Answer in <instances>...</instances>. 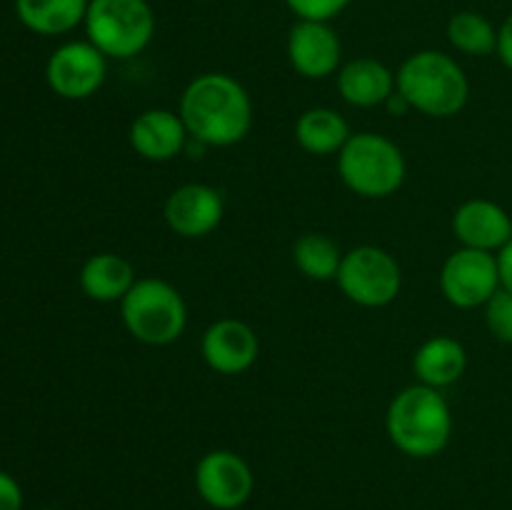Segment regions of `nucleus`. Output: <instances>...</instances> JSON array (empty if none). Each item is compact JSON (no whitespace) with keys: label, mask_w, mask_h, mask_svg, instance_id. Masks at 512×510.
Wrapping results in <instances>:
<instances>
[{"label":"nucleus","mask_w":512,"mask_h":510,"mask_svg":"<svg viewBox=\"0 0 512 510\" xmlns=\"http://www.w3.org/2000/svg\"><path fill=\"white\" fill-rule=\"evenodd\" d=\"M180 118L190 140L208 148H230L253 128V100L243 83L228 73H203L185 85Z\"/></svg>","instance_id":"f257e3e1"},{"label":"nucleus","mask_w":512,"mask_h":510,"mask_svg":"<svg viewBox=\"0 0 512 510\" xmlns=\"http://www.w3.org/2000/svg\"><path fill=\"white\" fill-rule=\"evenodd\" d=\"M385 430L400 453L410 458H433L450 443L453 410L438 388L415 383L390 400Z\"/></svg>","instance_id":"f03ea898"},{"label":"nucleus","mask_w":512,"mask_h":510,"mask_svg":"<svg viewBox=\"0 0 512 510\" xmlns=\"http://www.w3.org/2000/svg\"><path fill=\"white\" fill-rule=\"evenodd\" d=\"M398 93L410 108L430 118H453L470 98V83L458 60L440 50L413 53L395 75Z\"/></svg>","instance_id":"7ed1b4c3"},{"label":"nucleus","mask_w":512,"mask_h":510,"mask_svg":"<svg viewBox=\"0 0 512 510\" xmlns=\"http://www.w3.org/2000/svg\"><path fill=\"white\" fill-rule=\"evenodd\" d=\"M405 155L380 133H353L338 153V175L360 198H388L405 183Z\"/></svg>","instance_id":"20e7f679"},{"label":"nucleus","mask_w":512,"mask_h":510,"mask_svg":"<svg viewBox=\"0 0 512 510\" xmlns=\"http://www.w3.org/2000/svg\"><path fill=\"white\" fill-rule=\"evenodd\" d=\"M120 318L138 343L163 348L185 333L188 305L168 280L138 278L120 300Z\"/></svg>","instance_id":"39448f33"},{"label":"nucleus","mask_w":512,"mask_h":510,"mask_svg":"<svg viewBox=\"0 0 512 510\" xmlns=\"http://www.w3.org/2000/svg\"><path fill=\"white\" fill-rule=\"evenodd\" d=\"M83 25L105 58L130 60L153 40L155 13L148 0H90Z\"/></svg>","instance_id":"423d86ee"},{"label":"nucleus","mask_w":512,"mask_h":510,"mask_svg":"<svg viewBox=\"0 0 512 510\" xmlns=\"http://www.w3.org/2000/svg\"><path fill=\"white\" fill-rule=\"evenodd\" d=\"M335 280L350 303L360 308H385L400 295L403 270L388 250L378 245H358L350 253H343Z\"/></svg>","instance_id":"0eeeda50"},{"label":"nucleus","mask_w":512,"mask_h":510,"mask_svg":"<svg viewBox=\"0 0 512 510\" xmlns=\"http://www.w3.org/2000/svg\"><path fill=\"white\" fill-rule=\"evenodd\" d=\"M440 290L455 308H483L500 290L498 255L485 253V250L458 248L443 263Z\"/></svg>","instance_id":"6e6552de"},{"label":"nucleus","mask_w":512,"mask_h":510,"mask_svg":"<svg viewBox=\"0 0 512 510\" xmlns=\"http://www.w3.org/2000/svg\"><path fill=\"white\" fill-rule=\"evenodd\" d=\"M108 58L90 40H70L53 50L45 65V80L58 98L88 100L103 88Z\"/></svg>","instance_id":"1a4fd4ad"},{"label":"nucleus","mask_w":512,"mask_h":510,"mask_svg":"<svg viewBox=\"0 0 512 510\" xmlns=\"http://www.w3.org/2000/svg\"><path fill=\"white\" fill-rule=\"evenodd\" d=\"M255 488L253 470L243 455L233 450H210L195 465V490L215 510H238Z\"/></svg>","instance_id":"9d476101"},{"label":"nucleus","mask_w":512,"mask_h":510,"mask_svg":"<svg viewBox=\"0 0 512 510\" xmlns=\"http://www.w3.org/2000/svg\"><path fill=\"white\" fill-rule=\"evenodd\" d=\"M288 60L300 78L323 80L340 70L343 45L330 23L298 20L288 33Z\"/></svg>","instance_id":"9b49d317"},{"label":"nucleus","mask_w":512,"mask_h":510,"mask_svg":"<svg viewBox=\"0 0 512 510\" xmlns=\"http://www.w3.org/2000/svg\"><path fill=\"white\" fill-rule=\"evenodd\" d=\"M223 213V195L205 183L180 185L168 195L163 208L168 228L185 240L205 238L218 230Z\"/></svg>","instance_id":"f8f14e48"},{"label":"nucleus","mask_w":512,"mask_h":510,"mask_svg":"<svg viewBox=\"0 0 512 510\" xmlns=\"http://www.w3.org/2000/svg\"><path fill=\"white\" fill-rule=\"evenodd\" d=\"M200 353L210 370L220 375H240L255 365L260 355L258 333L238 318L215 320L200 340Z\"/></svg>","instance_id":"ddd939ff"},{"label":"nucleus","mask_w":512,"mask_h":510,"mask_svg":"<svg viewBox=\"0 0 512 510\" xmlns=\"http://www.w3.org/2000/svg\"><path fill=\"white\" fill-rule=\"evenodd\" d=\"M453 233L460 240V248L498 255L512 240V218L495 200H465L453 213Z\"/></svg>","instance_id":"4468645a"},{"label":"nucleus","mask_w":512,"mask_h":510,"mask_svg":"<svg viewBox=\"0 0 512 510\" xmlns=\"http://www.w3.org/2000/svg\"><path fill=\"white\" fill-rule=\"evenodd\" d=\"M130 148L150 163H168L178 158L190 143L188 128H185L180 113L168 108L143 110L130 123L128 130Z\"/></svg>","instance_id":"2eb2a0df"},{"label":"nucleus","mask_w":512,"mask_h":510,"mask_svg":"<svg viewBox=\"0 0 512 510\" xmlns=\"http://www.w3.org/2000/svg\"><path fill=\"white\" fill-rule=\"evenodd\" d=\"M395 88V73L375 58H355L338 70V93L353 108L385 105Z\"/></svg>","instance_id":"dca6fc26"},{"label":"nucleus","mask_w":512,"mask_h":510,"mask_svg":"<svg viewBox=\"0 0 512 510\" xmlns=\"http://www.w3.org/2000/svg\"><path fill=\"white\" fill-rule=\"evenodd\" d=\"M465 368H468V353H465L463 343L450 335H435V338L425 340L413 355L415 378L428 388L443 390L458 383Z\"/></svg>","instance_id":"f3484780"},{"label":"nucleus","mask_w":512,"mask_h":510,"mask_svg":"<svg viewBox=\"0 0 512 510\" xmlns=\"http://www.w3.org/2000/svg\"><path fill=\"white\" fill-rule=\"evenodd\" d=\"M80 290L95 303H120L135 285L130 260L118 253H95L80 268Z\"/></svg>","instance_id":"a211bd4d"},{"label":"nucleus","mask_w":512,"mask_h":510,"mask_svg":"<svg viewBox=\"0 0 512 510\" xmlns=\"http://www.w3.org/2000/svg\"><path fill=\"white\" fill-rule=\"evenodd\" d=\"M90 0H15V15L38 35H65L78 28Z\"/></svg>","instance_id":"6ab92c4d"},{"label":"nucleus","mask_w":512,"mask_h":510,"mask_svg":"<svg viewBox=\"0 0 512 510\" xmlns=\"http://www.w3.org/2000/svg\"><path fill=\"white\" fill-rule=\"evenodd\" d=\"M350 135L348 120L333 108H310L295 123V140L310 155H338Z\"/></svg>","instance_id":"aec40b11"},{"label":"nucleus","mask_w":512,"mask_h":510,"mask_svg":"<svg viewBox=\"0 0 512 510\" xmlns=\"http://www.w3.org/2000/svg\"><path fill=\"white\" fill-rule=\"evenodd\" d=\"M293 260L305 278L325 283V280H335L340 263H343V253L328 235L305 233L295 240Z\"/></svg>","instance_id":"412c9836"},{"label":"nucleus","mask_w":512,"mask_h":510,"mask_svg":"<svg viewBox=\"0 0 512 510\" xmlns=\"http://www.w3.org/2000/svg\"><path fill=\"white\" fill-rule=\"evenodd\" d=\"M448 40L458 53L485 58L498 50V28L475 10H460L448 20Z\"/></svg>","instance_id":"4be33fe9"},{"label":"nucleus","mask_w":512,"mask_h":510,"mask_svg":"<svg viewBox=\"0 0 512 510\" xmlns=\"http://www.w3.org/2000/svg\"><path fill=\"white\" fill-rule=\"evenodd\" d=\"M483 308L485 325H488L490 335H493L495 340H500V343L512 345V295L508 290L500 288Z\"/></svg>","instance_id":"5701e85b"},{"label":"nucleus","mask_w":512,"mask_h":510,"mask_svg":"<svg viewBox=\"0 0 512 510\" xmlns=\"http://www.w3.org/2000/svg\"><path fill=\"white\" fill-rule=\"evenodd\" d=\"M350 3L353 0H285V5L298 15V20H318V23H330Z\"/></svg>","instance_id":"b1692460"},{"label":"nucleus","mask_w":512,"mask_h":510,"mask_svg":"<svg viewBox=\"0 0 512 510\" xmlns=\"http://www.w3.org/2000/svg\"><path fill=\"white\" fill-rule=\"evenodd\" d=\"M0 510H23V490L20 483L0 470Z\"/></svg>","instance_id":"393cba45"},{"label":"nucleus","mask_w":512,"mask_h":510,"mask_svg":"<svg viewBox=\"0 0 512 510\" xmlns=\"http://www.w3.org/2000/svg\"><path fill=\"white\" fill-rule=\"evenodd\" d=\"M498 58L505 68L512 70V13L503 20V25L498 28Z\"/></svg>","instance_id":"a878e982"},{"label":"nucleus","mask_w":512,"mask_h":510,"mask_svg":"<svg viewBox=\"0 0 512 510\" xmlns=\"http://www.w3.org/2000/svg\"><path fill=\"white\" fill-rule=\"evenodd\" d=\"M498 270H500V288L512 295V240L498 253Z\"/></svg>","instance_id":"bb28decb"},{"label":"nucleus","mask_w":512,"mask_h":510,"mask_svg":"<svg viewBox=\"0 0 512 510\" xmlns=\"http://www.w3.org/2000/svg\"><path fill=\"white\" fill-rule=\"evenodd\" d=\"M38 510H58V508H38Z\"/></svg>","instance_id":"cd10ccee"}]
</instances>
